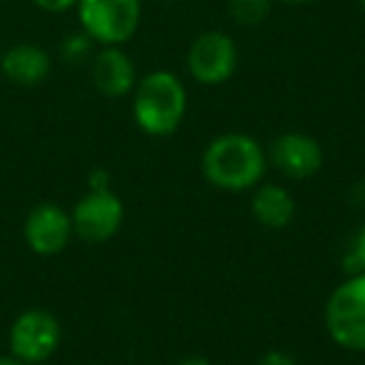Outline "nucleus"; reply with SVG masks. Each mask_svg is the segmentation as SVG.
<instances>
[{
    "label": "nucleus",
    "mask_w": 365,
    "mask_h": 365,
    "mask_svg": "<svg viewBox=\"0 0 365 365\" xmlns=\"http://www.w3.org/2000/svg\"><path fill=\"white\" fill-rule=\"evenodd\" d=\"M325 328L335 345L365 353V273H350L325 303Z\"/></svg>",
    "instance_id": "nucleus-4"
},
{
    "label": "nucleus",
    "mask_w": 365,
    "mask_h": 365,
    "mask_svg": "<svg viewBox=\"0 0 365 365\" xmlns=\"http://www.w3.org/2000/svg\"><path fill=\"white\" fill-rule=\"evenodd\" d=\"M250 208H253V218L258 220L263 228L283 230V228H288L295 215V200L283 185L260 182V185H255Z\"/></svg>",
    "instance_id": "nucleus-12"
},
{
    "label": "nucleus",
    "mask_w": 365,
    "mask_h": 365,
    "mask_svg": "<svg viewBox=\"0 0 365 365\" xmlns=\"http://www.w3.org/2000/svg\"><path fill=\"white\" fill-rule=\"evenodd\" d=\"M273 0H228V13L238 26L255 28L270 16Z\"/></svg>",
    "instance_id": "nucleus-13"
},
{
    "label": "nucleus",
    "mask_w": 365,
    "mask_h": 365,
    "mask_svg": "<svg viewBox=\"0 0 365 365\" xmlns=\"http://www.w3.org/2000/svg\"><path fill=\"white\" fill-rule=\"evenodd\" d=\"M238 46L225 31H203L193 38L185 56L190 78L205 88L228 83L238 71Z\"/></svg>",
    "instance_id": "nucleus-6"
},
{
    "label": "nucleus",
    "mask_w": 365,
    "mask_h": 365,
    "mask_svg": "<svg viewBox=\"0 0 365 365\" xmlns=\"http://www.w3.org/2000/svg\"><path fill=\"white\" fill-rule=\"evenodd\" d=\"M188 113V88L173 71H150L133 91V120L145 135L168 138Z\"/></svg>",
    "instance_id": "nucleus-2"
},
{
    "label": "nucleus",
    "mask_w": 365,
    "mask_h": 365,
    "mask_svg": "<svg viewBox=\"0 0 365 365\" xmlns=\"http://www.w3.org/2000/svg\"><path fill=\"white\" fill-rule=\"evenodd\" d=\"M73 235L86 243H106L120 230L125 205L110 188H91L71 210Z\"/></svg>",
    "instance_id": "nucleus-7"
},
{
    "label": "nucleus",
    "mask_w": 365,
    "mask_h": 365,
    "mask_svg": "<svg viewBox=\"0 0 365 365\" xmlns=\"http://www.w3.org/2000/svg\"><path fill=\"white\" fill-rule=\"evenodd\" d=\"M175 365H213V363H210V360H205V358H200V355H190V358L178 360Z\"/></svg>",
    "instance_id": "nucleus-18"
},
{
    "label": "nucleus",
    "mask_w": 365,
    "mask_h": 365,
    "mask_svg": "<svg viewBox=\"0 0 365 365\" xmlns=\"http://www.w3.org/2000/svg\"><path fill=\"white\" fill-rule=\"evenodd\" d=\"M93 46H96V43H93L91 38L81 31V33H73V36H68L66 41H63L61 53H63V58H66V61L78 63V61H83L88 53H91Z\"/></svg>",
    "instance_id": "nucleus-14"
},
{
    "label": "nucleus",
    "mask_w": 365,
    "mask_h": 365,
    "mask_svg": "<svg viewBox=\"0 0 365 365\" xmlns=\"http://www.w3.org/2000/svg\"><path fill=\"white\" fill-rule=\"evenodd\" d=\"M81 31L96 46H125L143 21V0H78Z\"/></svg>",
    "instance_id": "nucleus-3"
},
{
    "label": "nucleus",
    "mask_w": 365,
    "mask_h": 365,
    "mask_svg": "<svg viewBox=\"0 0 365 365\" xmlns=\"http://www.w3.org/2000/svg\"><path fill=\"white\" fill-rule=\"evenodd\" d=\"M33 6H38L46 13H68L78 6V0H33Z\"/></svg>",
    "instance_id": "nucleus-16"
},
{
    "label": "nucleus",
    "mask_w": 365,
    "mask_h": 365,
    "mask_svg": "<svg viewBox=\"0 0 365 365\" xmlns=\"http://www.w3.org/2000/svg\"><path fill=\"white\" fill-rule=\"evenodd\" d=\"M345 265L350 268V273H365V223L360 225V230L355 233Z\"/></svg>",
    "instance_id": "nucleus-15"
},
{
    "label": "nucleus",
    "mask_w": 365,
    "mask_h": 365,
    "mask_svg": "<svg viewBox=\"0 0 365 365\" xmlns=\"http://www.w3.org/2000/svg\"><path fill=\"white\" fill-rule=\"evenodd\" d=\"M358 3H360V11L365 13V0H358Z\"/></svg>",
    "instance_id": "nucleus-21"
},
{
    "label": "nucleus",
    "mask_w": 365,
    "mask_h": 365,
    "mask_svg": "<svg viewBox=\"0 0 365 365\" xmlns=\"http://www.w3.org/2000/svg\"><path fill=\"white\" fill-rule=\"evenodd\" d=\"M53 61L46 48L36 43H18L0 56V73L21 88H36L51 76Z\"/></svg>",
    "instance_id": "nucleus-11"
},
{
    "label": "nucleus",
    "mask_w": 365,
    "mask_h": 365,
    "mask_svg": "<svg viewBox=\"0 0 365 365\" xmlns=\"http://www.w3.org/2000/svg\"><path fill=\"white\" fill-rule=\"evenodd\" d=\"M268 153L245 133H223L208 143L200 158L205 180L225 193H243L263 182Z\"/></svg>",
    "instance_id": "nucleus-1"
},
{
    "label": "nucleus",
    "mask_w": 365,
    "mask_h": 365,
    "mask_svg": "<svg viewBox=\"0 0 365 365\" xmlns=\"http://www.w3.org/2000/svg\"><path fill=\"white\" fill-rule=\"evenodd\" d=\"M93 86L106 98H125L135 91L138 71L133 58L123 51V46H106L93 56L91 63Z\"/></svg>",
    "instance_id": "nucleus-10"
},
{
    "label": "nucleus",
    "mask_w": 365,
    "mask_h": 365,
    "mask_svg": "<svg viewBox=\"0 0 365 365\" xmlns=\"http://www.w3.org/2000/svg\"><path fill=\"white\" fill-rule=\"evenodd\" d=\"M0 365H28V363L18 360L16 355H0Z\"/></svg>",
    "instance_id": "nucleus-19"
},
{
    "label": "nucleus",
    "mask_w": 365,
    "mask_h": 365,
    "mask_svg": "<svg viewBox=\"0 0 365 365\" xmlns=\"http://www.w3.org/2000/svg\"><path fill=\"white\" fill-rule=\"evenodd\" d=\"M23 238L36 255L51 258L68 248L73 238V220L58 203H38L23 223Z\"/></svg>",
    "instance_id": "nucleus-8"
},
{
    "label": "nucleus",
    "mask_w": 365,
    "mask_h": 365,
    "mask_svg": "<svg viewBox=\"0 0 365 365\" xmlns=\"http://www.w3.org/2000/svg\"><path fill=\"white\" fill-rule=\"evenodd\" d=\"M273 3H283V6H310V3H318V0H273Z\"/></svg>",
    "instance_id": "nucleus-20"
},
{
    "label": "nucleus",
    "mask_w": 365,
    "mask_h": 365,
    "mask_svg": "<svg viewBox=\"0 0 365 365\" xmlns=\"http://www.w3.org/2000/svg\"><path fill=\"white\" fill-rule=\"evenodd\" d=\"M63 340L61 320L46 308H28L11 323L8 348L11 355L28 365L46 363L56 355Z\"/></svg>",
    "instance_id": "nucleus-5"
},
{
    "label": "nucleus",
    "mask_w": 365,
    "mask_h": 365,
    "mask_svg": "<svg viewBox=\"0 0 365 365\" xmlns=\"http://www.w3.org/2000/svg\"><path fill=\"white\" fill-rule=\"evenodd\" d=\"M268 160L273 163V168L280 175L290 178V180H305L323 168L325 153L315 138L290 130L273 140L268 150Z\"/></svg>",
    "instance_id": "nucleus-9"
},
{
    "label": "nucleus",
    "mask_w": 365,
    "mask_h": 365,
    "mask_svg": "<svg viewBox=\"0 0 365 365\" xmlns=\"http://www.w3.org/2000/svg\"><path fill=\"white\" fill-rule=\"evenodd\" d=\"M258 365H298V363H295V358H290L288 353H283V350H268V353L260 358Z\"/></svg>",
    "instance_id": "nucleus-17"
}]
</instances>
